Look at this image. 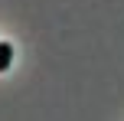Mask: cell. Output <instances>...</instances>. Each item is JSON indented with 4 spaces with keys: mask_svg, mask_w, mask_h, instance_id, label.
Returning <instances> with one entry per match:
<instances>
[{
    "mask_svg": "<svg viewBox=\"0 0 124 121\" xmlns=\"http://www.w3.org/2000/svg\"><path fill=\"white\" fill-rule=\"evenodd\" d=\"M10 59H13V49H10V43H0V72H7Z\"/></svg>",
    "mask_w": 124,
    "mask_h": 121,
    "instance_id": "obj_1",
    "label": "cell"
}]
</instances>
